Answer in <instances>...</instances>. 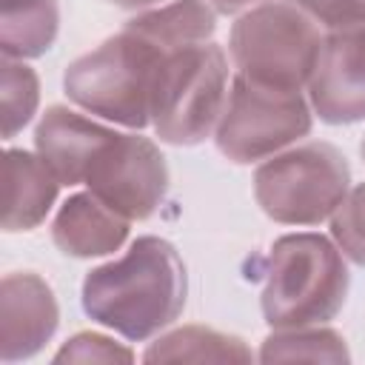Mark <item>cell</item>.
I'll return each mask as SVG.
<instances>
[{
  "mask_svg": "<svg viewBox=\"0 0 365 365\" xmlns=\"http://www.w3.org/2000/svg\"><path fill=\"white\" fill-rule=\"evenodd\" d=\"M217 11L205 0H174L131 17L114 37L68 63L63 91L83 111L125 128L151 123V91L165 57L211 40Z\"/></svg>",
  "mask_w": 365,
  "mask_h": 365,
  "instance_id": "6da1fadb",
  "label": "cell"
},
{
  "mask_svg": "<svg viewBox=\"0 0 365 365\" xmlns=\"http://www.w3.org/2000/svg\"><path fill=\"white\" fill-rule=\"evenodd\" d=\"M188 274L177 248L154 234L137 237L120 259L97 265L83 279V311L131 342L151 339L185 308Z\"/></svg>",
  "mask_w": 365,
  "mask_h": 365,
  "instance_id": "7a4b0ae2",
  "label": "cell"
},
{
  "mask_svg": "<svg viewBox=\"0 0 365 365\" xmlns=\"http://www.w3.org/2000/svg\"><path fill=\"white\" fill-rule=\"evenodd\" d=\"M345 254L322 234H285L271 245L259 297L271 328H305L334 319L348 297Z\"/></svg>",
  "mask_w": 365,
  "mask_h": 365,
  "instance_id": "3957f363",
  "label": "cell"
},
{
  "mask_svg": "<svg viewBox=\"0 0 365 365\" xmlns=\"http://www.w3.org/2000/svg\"><path fill=\"white\" fill-rule=\"evenodd\" d=\"M319 26L297 3L271 0L240 14L228 34L237 74L277 86L305 88L322 48Z\"/></svg>",
  "mask_w": 365,
  "mask_h": 365,
  "instance_id": "277c9868",
  "label": "cell"
},
{
  "mask_svg": "<svg viewBox=\"0 0 365 365\" xmlns=\"http://www.w3.org/2000/svg\"><path fill=\"white\" fill-rule=\"evenodd\" d=\"M228 100V57L205 40L165 57L151 91V125L168 145H197L222 117Z\"/></svg>",
  "mask_w": 365,
  "mask_h": 365,
  "instance_id": "5b68a950",
  "label": "cell"
},
{
  "mask_svg": "<svg viewBox=\"0 0 365 365\" xmlns=\"http://www.w3.org/2000/svg\"><path fill=\"white\" fill-rule=\"evenodd\" d=\"M351 191V165L331 143H305L257 165L254 200L282 225H319L331 220Z\"/></svg>",
  "mask_w": 365,
  "mask_h": 365,
  "instance_id": "8992f818",
  "label": "cell"
},
{
  "mask_svg": "<svg viewBox=\"0 0 365 365\" xmlns=\"http://www.w3.org/2000/svg\"><path fill=\"white\" fill-rule=\"evenodd\" d=\"M314 108L299 88H277L234 74L214 131L217 151L231 163H257L311 134Z\"/></svg>",
  "mask_w": 365,
  "mask_h": 365,
  "instance_id": "52a82bcc",
  "label": "cell"
},
{
  "mask_svg": "<svg viewBox=\"0 0 365 365\" xmlns=\"http://www.w3.org/2000/svg\"><path fill=\"white\" fill-rule=\"evenodd\" d=\"M86 185L125 220H148L168 191V165L154 140L114 134L86 174Z\"/></svg>",
  "mask_w": 365,
  "mask_h": 365,
  "instance_id": "ba28073f",
  "label": "cell"
},
{
  "mask_svg": "<svg viewBox=\"0 0 365 365\" xmlns=\"http://www.w3.org/2000/svg\"><path fill=\"white\" fill-rule=\"evenodd\" d=\"M308 103L328 125L365 120V26L328 31L308 80Z\"/></svg>",
  "mask_w": 365,
  "mask_h": 365,
  "instance_id": "9c48e42d",
  "label": "cell"
},
{
  "mask_svg": "<svg viewBox=\"0 0 365 365\" xmlns=\"http://www.w3.org/2000/svg\"><path fill=\"white\" fill-rule=\"evenodd\" d=\"M60 305L51 285L34 271L6 274L0 282V356L3 362L31 359L54 336Z\"/></svg>",
  "mask_w": 365,
  "mask_h": 365,
  "instance_id": "30bf717a",
  "label": "cell"
},
{
  "mask_svg": "<svg viewBox=\"0 0 365 365\" xmlns=\"http://www.w3.org/2000/svg\"><path fill=\"white\" fill-rule=\"evenodd\" d=\"M114 134V128L94 123L68 106H48L37 120L34 148L63 185H80Z\"/></svg>",
  "mask_w": 365,
  "mask_h": 365,
  "instance_id": "8fae6325",
  "label": "cell"
},
{
  "mask_svg": "<svg viewBox=\"0 0 365 365\" xmlns=\"http://www.w3.org/2000/svg\"><path fill=\"white\" fill-rule=\"evenodd\" d=\"M128 225L131 220L117 214L97 194L80 191L57 208L51 222V240L66 257L91 259L120 251V245L128 240Z\"/></svg>",
  "mask_w": 365,
  "mask_h": 365,
  "instance_id": "7c38bea8",
  "label": "cell"
},
{
  "mask_svg": "<svg viewBox=\"0 0 365 365\" xmlns=\"http://www.w3.org/2000/svg\"><path fill=\"white\" fill-rule=\"evenodd\" d=\"M60 180L43 163L40 154L26 148L6 151V208L3 228L6 231H31L37 228L60 194Z\"/></svg>",
  "mask_w": 365,
  "mask_h": 365,
  "instance_id": "4fadbf2b",
  "label": "cell"
},
{
  "mask_svg": "<svg viewBox=\"0 0 365 365\" xmlns=\"http://www.w3.org/2000/svg\"><path fill=\"white\" fill-rule=\"evenodd\" d=\"M60 31L57 0H0V54L9 60L43 57Z\"/></svg>",
  "mask_w": 365,
  "mask_h": 365,
  "instance_id": "5bb4252c",
  "label": "cell"
},
{
  "mask_svg": "<svg viewBox=\"0 0 365 365\" xmlns=\"http://www.w3.org/2000/svg\"><path fill=\"white\" fill-rule=\"evenodd\" d=\"M251 359L254 354L240 336L205 325L174 328L157 336L143 354V362H251Z\"/></svg>",
  "mask_w": 365,
  "mask_h": 365,
  "instance_id": "9a60e30c",
  "label": "cell"
},
{
  "mask_svg": "<svg viewBox=\"0 0 365 365\" xmlns=\"http://www.w3.org/2000/svg\"><path fill=\"white\" fill-rule=\"evenodd\" d=\"M348 362V345L342 334L322 325L274 328L262 339L259 362Z\"/></svg>",
  "mask_w": 365,
  "mask_h": 365,
  "instance_id": "2e32d148",
  "label": "cell"
},
{
  "mask_svg": "<svg viewBox=\"0 0 365 365\" xmlns=\"http://www.w3.org/2000/svg\"><path fill=\"white\" fill-rule=\"evenodd\" d=\"M40 103V77L23 60H0V117H3V140H11L23 131Z\"/></svg>",
  "mask_w": 365,
  "mask_h": 365,
  "instance_id": "e0dca14e",
  "label": "cell"
},
{
  "mask_svg": "<svg viewBox=\"0 0 365 365\" xmlns=\"http://www.w3.org/2000/svg\"><path fill=\"white\" fill-rule=\"evenodd\" d=\"M331 237L345 259L365 268V182L354 185L331 214Z\"/></svg>",
  "mask_w": 365,
  "mask_h": 365,
  "instance_id": "ac0fdd59",
  "label": "cell"
},
{
  "mask_svg": "<svg viewBox=\"0 0 365 365\" xmlns=\"http://www.w3.org/2000/svg\"><path fill=\"white\" fill-rule=\"evenodd\" d=\"M54 362H134V351L97 331H80L63 342Z\"/></svg>",
  "mask_w": 365,
  "mask_h": 365,
  "instance_id": "d6986e66",
  "label": "cell"
},
{
  "mask_svg": "<svg viewBox=\"0 0 365 365\" xmlns=\"http://www.w3.org/2000/svg\"><path fill=\"white\" fill-rule=\"evenodd\" d=\"M305 14L322 23L328 31L365 26V0H294Z\"/></svg>",
  "mask_w": 365,
  "mask_h": 365,
  "instance_id": "ffe728a7",
  "label": "cell"
},
{
  "mask_svg": "<svg viewBox=\"0 0 365 365\" xmlns=\"http://www.w3.org/2000/svg\"><path fill=\"white\" fill-rule=\"evenodd\" d=\"M205 3L220 14H237V11H242L254 3H262V0H205Z\"/></svg>",
  "mask_w": 365,
  "mask_h": 365,
  "instance_id": "44dd1931",
  "label": "cell"
},
{
  "mask_svg": "<svg viewBox=\"0 0 365 365\" xmlns=\"http://www.w3.org/2000/svg\"><path fill=\"white\" fill-rule=\"evenodd\" d=\"M108 3H114L120 9H145V6H154L160 0H108Z\"/></svg>",
  "mask_w": 365,
  "mask_h": 365,
  "instance_id": "7402d4cb",
  "label": "cell"
},
{
  "mask_svg": "<svg viewBox=\"0 0 365 365\" xmlns=\"http://www.w3.org/2000/svg\"><path fill=\"white\" fill-rule=\"evenodd\" d=\"M359 154H362V160H365V137H362V143H359Z\"/></svg>",
  "mask_w": 365,
  "mask_h": 365,
  "instance_id": "603a6c76",
  "label": "cell"
}]
</instances>
